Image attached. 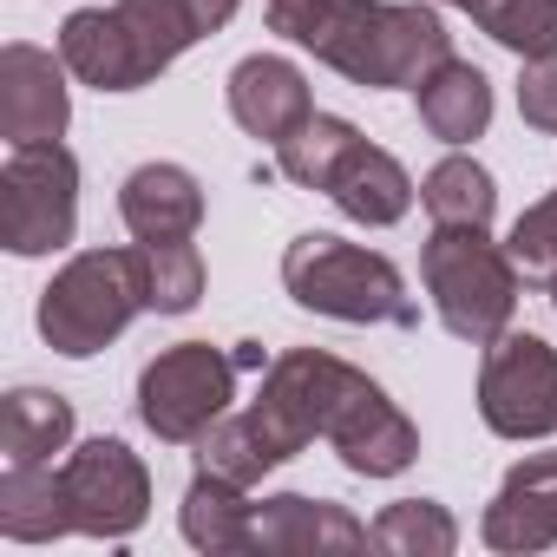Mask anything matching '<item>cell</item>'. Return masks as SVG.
Listing matches in <instances>:
<instances>
[{
	"label": "cell",
	"mask_w": 557,
	"mask_h": 557,
	"mask_svg": "<svg viewBox=\"0 0 557 557\" xmlns=\"http://www.w3.org/2000/svg\"><path fill=\"white\" fill-rule=\"evenodd\" d=\"M309 440H335L342 466L361 479H394L420 459V426L387 400L381 381H368L361 368L322 348H283L262 368L256 400L243 413H223L197 440V472L256 485L262 472L296 459Z\"/></svg>",
	"instance_id": "obj_1"
},
{
	"label": "cell",
	"mask_w": 557,
	"mask_h": 557,
	"mask_svg": "<svg viewBox=\"0 0 557 557\" xmlns=\"http://www.w3.org/2000/svg\"><path fill=\"white\" fill-rule=\"evenodd\" d=\"M269 34L309 47L348 86L400 92L453 60V34L420 0H269Z\"/></svg>",
	"instance_id": "obj_2"
},
{
	"label": "cell",
	"mask_w": 557,
	"mask_h": 557,
	"mask_svg": "<svg viewBox=\"0 0 557 557\" xmlns=\"http://www.w3.org/2000/svg\"><path fill=\"white\" fill-rule=\"evenodd\" d=\"M243 0H112L73 8L60 27V60L92 92H138L197 40L223 34Z\"/></svg>",
	"instance_id": "obj_3"
},
{
	"label": "cell",
	"mask_w": 557,
	"mask_h": 557,
	"mask_svg": "<svg viewBox=\"0 0 557 557\" xmlns=\"http://www.w3.org/2000/svg\"><path fill=\"white\" fill-rule=\"evenodd\" d=\"M283 289L335 322H387V329H413L420 302L407 296V275L361 243H342L329 230H309L283 249Z\"/></svg>",
	"instance_id": "obj_4"
},
{
	"label": "cell",
	"mask_w": 557,
	"mask_h": 557,
	"mask_svg": "<svg viewBox=\"0 0 557 557\" xmlns=\"http://www.w3.org/2000/svg\"><path fill=\"white\" fill-rule=\"evenodd\" d=\"M138 309H151L138 243L132 249H86L40 289V335L53 355L86 361L106 342H119Z\"/></svg>",
	"instance_id": "obj_5"
},
{
	"label": "cell",
	"mask_w": 557,
	"mask_h": 557,
	"mask_svg": "<svg viewBox=\"0 0 557 557\" xmlns=\"http://www.w3.org/2000/svg\"><path fill=\"white\" fill-rule=\"evenodd\" d=\"M420 283L440 309V322L459 335V342H498L511 329V309H518V262L485 236V230H459V223H440L420 249Z\"/></svg>",
	"instance_id": "obj_6"
},
{
	"label": "cell",
	"mask_w": 557,
	"mask_h": 557,
	"mask_svg": "<svg viewBox=\"0 0 557 557\" xmlns=\"http://www.w3.org/2000/svg\"><path fill=\"white\" fill-rule=\"evenodd\" d=\"M236 400V355L210 342H177L138 374V420L164 446H197Z\"/></svg>",
	"instance_id": "obj_7"
},
{
	"label": "cell",
	"mask_w": 557,
	"mask_h": 557,
	"mask_svg": "<svg viewBox=\"0 0 557 557\" xmlns=\"http://www.w3.org/2000/svg\"><path fill=\"white\" fill-rule=\"evenodd\" d=\"M79 230V158L53 145H14L0 171V243L14 256H53Z\"/></svg>",
	"instance_id": "obj_8"
},
{
	"label": "cell",
	"mask_w": 557,
	"mask_h": 557,
	"mask_svg": "<svg viewBox=\"0 0 557 557\" xmlns=\"http://www.w3.org/2000/svg\"><path fill=\"white\" fill-rule=\"evenodd\" d=\"M479 420L498 440H550L557 433V348L544 335L485 342L479 368Z\"/></svg>",
	"instance_id": "obj_9"
},
{
	"label": "cell",
	"mask_w": 557,
	"mask_h": 557,
	"mask_svg": "<svg viewBox=\"0 0 557 557\" xmlns=\"http://www.w3.org/2000/svg\"><path fill=\"white\" fill-rule=\"evenodd\" d=\"M60 485H66L73 531L86 537H132L151 518V472L125 440H106V433L86 440L60 466Z\"/></svg>",
	"instance_id": "obj_10"
},
{
	"label": "cell",
	"mask_w": 557,
	"mask_h": 557,
	"mask_svg": "<svg viewBox=\"0 0 557 557\" xmlns=\"http://www.w3.org/2000/svg\"><path fill=\"white\" fill-rule=\"evenodd\" d=\"M73 125V99H66V60L14 40L0 53V132L8 145H53Z\"/></svg>",
	"instance_id": "obj_11"
},
{
	"label": "cell",
	"mask_w": 557,
	"mask_h": 557,
	"mask_svg": "<svg viewBox=\"0 0 557 557\" xmlns=\"http://www.w3.org/2000/svg\"><path fill=\"white\" fill-rule=\"evenodd\" d=\"M479 537L505 557H537L557 544V453H524L505 472L498 498L485 505Z\"/></svg>",
	"instance_id": "obj_12"
},
{
	"label": "cell",
	"mask_w": 557,
	"mask_h": 557,
	"mask_svg": "<svg viewBox=\"0 0 557 557\" xmlns=\"http://www.w3.org/2000/svg\"><path fill=\"white\" fill-rule=\"evenodd\" d=\"M368 524L335 505V498H302V492H275L249 518V550L269 557H322V550H368Z\"/></svg>",
	"instance_id": "obj_13"
},
{
	"label": "cell",
	"mask_w": 557,
	"mask_h": 557,
	"mask_svg": "<svg viewBox=\"0 0 557 557\" xmlns=\"http://www.w3.org/2000/svg\"><path fill=\"white\" fill-rule=\"evenodd\" d=\"M309 112H315V99H309V79H302L296 60H283V53H249V60H236V73H230V119L249 138L283 145Z\"/></svg>",
	"instance_id": "obj_14"
},
{
	"label": "cell",
	"mask_w": 557,
	"mask_h": 557,
	"mask_svg": "<svg viewBox=\"0 0 557 557\" xmlns=\"http://www.w3.org/2000/svg\"><path fill=\"white\" fill-rule=\"evenodd\" d=\"M119 216L138 243H164V236H197L203 223V190L184 164H138L119 190Z\"/></svg>",
	"instance_id": "obj_15"
},
{
	"label": "cell",
	"mask_w": 557,
	"mask_h": 557,
	"mask_svg": "<svg viewBox=\"0 0 557 557\" xmlns=\"http://www.w3.org/2000/svg\"><path fill=\"white\" fill-rule=\"evenodd\" d=\"M413 92H420V125L440 145H472L492 125V79L472 60H440Z\"/></svg>",
	"instance_id": "obj_16"
},
{
	"label": "cell",
	"mask_w": 557,
	"mask_h": 557,
	"mask_svg": "<svg viewBox=\"0 0 557 557\" xmlns=\"http://www.w3.org/2000/svg\"><path fill=\"white\" fill-rule=\"evenodd\" d=\"M329 197H335L342 216H355L368 230H387V223H400L413 210V177H407V164L394 151H381V145L361 138V151L342 164V177L329 184Z\"/></svg>",
	"instance_id": "obj_17"
},
{
	"label": "cell",
	"mask_w": 557,
	"mask_h": 557,
	"mask_svg": "<svg viewBox=\"0 0 557 557\" xmlns=\"http://www.w3.org/2000/svg\"><path fill=\"white\" fill-rule=\"evenodd\" d=\"M0 531L14 544H53L73 531L66 485L53 466H8V479H0Z\"/></svg>",
	"instance_id": "obj_18"
},
{
	"label": "cell",
	"mask_w": 557,
	"mask_h": 557,
	"mask_svg": "<svg viewBox=\"0 0 557 557\" xmlns=\"http://www.w3.org/2000/svg\"><path fill=\"white\" fill-rule=\"evenodd\" d=\"M73 440V400L53 387H14L0 407V453L8 466H47Z\"/></svg>",
	"instance_id": "obj_19"
},
{
	"label": "cell",
	"mask_w": 557,
	"mask_h": 557,
	"mask_svg": "<svg viewBox=\"0 0 557 557\" xmlns=\"http://www.w3.org/2000/svg\"><path fill=\"white\" fill-rule=\"evenodd\" d=\"M249 518H256V505L243 498V485H230V479H216V472H197L190 492H184V511H177L184 537H190L197 550H210V557L249 550Z\"/></svg>",
	"instance_id": "obj_20"
},
{
	"label": "cell",
	"mask_w": 557,
	"mask_h": 557,
	"mask_svg": "<svg viewBox=\"0 0 557 557\" xmlns=\"http://www.w3.org/2000/svg\"><path fill=\"white\" fill-rule=\"evenodd\" d=\"M355 151H361V132H355L348 119H335V112H309L283 145H275V164H283V177L302 184V190H329Z\"/></svg>",
	"instance_id": "obj_21"
},
{
	"label": "cell",
	"mask_w": 557,
	"mask_h": 557,
	"mask_svg": "<svg viewBox=\"0 0 557 557\" xmlns=\"http://www.w3.org/2000/svg\"><path fill=\"white\" fill-rule=\"evenodd\" d=\"M420 203H426L433 223L492 230V216H498V184H492V171L472 164V158H440V164L426 171V184H420Z\"/></svg>",
	"instance_id": "obj_22"
},
{
	"label": "cell",
	"mask_w": 557,
	"mask_h": 557,
	"mask_svg": "<svg viewBox=\"0 0 557 557\" xmlns=\"http://www.w3.org/2000/svg\"><path fill=\"white\" fill-rule=\"evenodd\" d=\"M368 537H374V550H387V557H453V550H459V524H453V511L433 505V498H400V505H387V511L368 524Z\"/></svg>",
	"instance_id": "obj_23"
},
{
	"label": "cell",
	"mask_w": 557,
	"mask_h": 557,
	"mask_svg": "<svg viewBox=\"0 0 557 557\" xmlns=\"http://www.w3.org/2000/svg\"><path fill=\"white\" fill-rule=\"evenodd\" d=\"M145 256V289L158 315H190L203 296V256L190 236H164V243H138Z\"/></svg>",
	"instance_id": "obj_24"
},
{
	"label": "cell",
	"mask_w": 557,
	"mask_h": 557,
	"mask_svg": "<svg viewBox=\"0 0 557 557\" xmlns=\"http://www.w3.org/2000/svg\"><path fill=\"white\" fill-rule=\"evenodd\" d=\"M472 21L518 60L557 53V0H479Z\"/></svg>",
	"instance_id": "obj_25"
},
{
	"label": "cell",
	"mask_w": 557,
	"mask_h": 557,
	"mask_svg": "<svg viewBox=\"0 0 557 557\" xmlns=\"http://www.w3.org/2000/svg\"><path fill=\"white\" fill-rule=\"evenodd\" d=\"M505 256L518 262L524 283H557V190H550V197H537V203L511 223Z\"/></svg>",
	"instance_id": "obj_26"
},
{
	"label": "cell",
	"mask_w": 557,
	"mask_h": 557,
	"mask_svg": "<svg viewBox=\"0 0 557 557\" xmlns=\"http://www.w3.org/2000/svg\"><path fill=\"white\" fill-rule=\"evenodd\" d=\"M518 112H524V125L557 132V53L524 60V79H518Z\"/></svg>",
	"instance_id": "obj_27"
},
{
	"label": "cell",
	"mask_w": 557,
	"mask_h": 557,
	"mask_svg": "<svg viewBox=\"0 0 557 557\" xmlns=\"http://www.w3.org/2000/svg\"><path fill=\"white\" fill-rule=\"evenodd\" d=\"M440 8H466V14H472V8H479V0H440Z\"/></svg>",
	"instance_id": "obj_28"
},
{
	"label": "cell",
	"mask_w": 557,
	"mask_h": 557,
	"mask_svg": "<svg viewBox=\"0 0 557 557\" xmlns=\"http://www.w3.org/2000/svg\"><path fill=\"white\" fill-rule=\"evenodd\" d=\"M550 309H557V283H550Z\"/></svg>",
	"instance_id": "obj_29"
}]
</instances>
